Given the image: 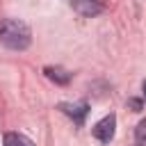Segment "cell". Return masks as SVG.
<instances>
[{
    "label": "cell",
    "instance_id": "obj_1",
    "mask_svg": "<svg viewBox=\"0 0 146 146\" xmlns=\"http://www.w3.org/2000/svg\"><path fill=\"white\" fill-rule=\"evenodd\" d=\"M0 43L9 50H25L32 43V32L27 23L18 18H5L0 21Z\"/></svg>",
    "mask_w": 146,
    "mask_h": 146
},
{
    "label": "cell",
    "instance_id": "obj_2",
    "mask_svg": "<svg viewBox=\"0 0 146 146\" xmlns=\"http://www.w3.org/2000/svg\"><path fill=\"white\" fill-rule=\"evenodd\" d=\"M114 130H116V116H114V114L103 116V119L91 128L94 137H96L100 144H110V141L114 139Z\"/></svg>",
    "mask_w": 146,
    "mask_h": 146
},
{
    "label": "cell",
    "instance_id": "obj_3",
    "mask_svg": "<svg viewBox=\"0 0 146 146\" xmlns=\"http://www.w3.org/2000/svg\"><path fill=\"white\" fill-rule=\"evenodd\" d=\"M73 9L84 16V18H91V16H98L103 9H105V0H71Z\"/></svg>",
    "mask_w": 146,
    "mask_h": 146
},
{
    "label": "cell",
    "instance_id": "obj_4",
    "mask_svg": "<svg viewBox=\"0 0 146 146\" xmlns=\"http://www.w3.org/2000/svg\"><path fill=\"white\" fill-rule=\"evenodd\" d=\"M59 110H62L66 116H71L78 125H82V123H84V116H87V112H89V105H87V103H75V105H71V103H62Z\"/></svg>",
    "mask_w": 146,
    "mask_h": 146
},
{
    "label": "cell",
    "instance_id": "obj_5",
    "mask_svg": "<svg viewBox=\"0 0 146 146\" xmlns=\"http://www.w3.org/2000/svg\"><path fill=\"white\" fill-rule=\"evenodd\" d=\"M5 146H34V141L21 132H7L5 135Z\"/></svg>",
    "mask_w": 146,
    "mask_h": 146
},
{
    "label": "cell",
    "instance_id": "obj_6",
    "mask_svg": "<svg viewBox=\"0 0 146 146\" xmlns=\"http://www.w3.org/2000/svg\"><path fill=\"white\" fill-rule=\"evenodd\" d=\"M46 75H48L50 80L59 82V84H66V82L71 80V73L64 71V68H57V66H48V68H46Z\"/></svg>",
    "mask_w": 146,
    "mask_h": 146
},
{
    "label": "cell",
    "instance_id": "obj_7",
    "mask_svg": "<svg viewBox=\"0 0 146 146\" xmlns=\"http://www.w3.org/2000/svg\"><path fill=\"white\" fill-rule=\"evenodd\" d=\"M135 139H137L141 146H146V121H141V123L137 125V130H135Z\"/></svg>",
    "mask_w": 146,
    "mask_h": 146
},
{
    "label": "cell",
    "instance_id": "obj_8",
    "mask_svg": "<svg viewBox=\"0 0 146 146\" xmlns=\"http://www.w3.org/2000/svg\"><path fill=\"white\" fill-rule=\"evenodd\" d=\"M130 107H135V112H139L141 110V103L139 100H130Z\"/></svg>",
    "mask_w": 146,
    "mask_h": 146
},
{
    "label": "cell",
    "instance_id": "obj_9",
    "mask_svg": "<svg viewBox=\"0 0 146 146\" xmlns=\"http://www.w3.org/2000/svg\"><path fill=\"white\" fill-rule=\"evenodd\" d=\"M141 89H144V98H146V80H144V84H141Z\"/></svg>",
    "mask_w": 146,
    "mask_h": 146
}]
</instances>
